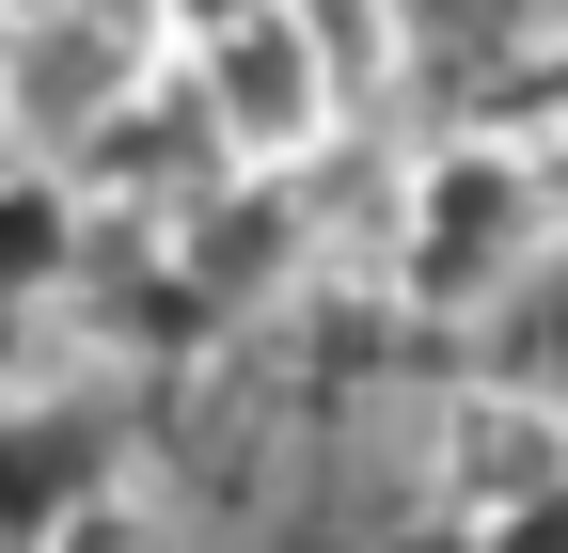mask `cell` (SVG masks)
I'll list each match as a JSON object with an SVG mask.
<instances>
[{"label": "cell", "mask_w": 568, "mask_h": 553, "mask_svg": "<svg viewBox=\"0 0 568 553\" xmlns=\"http://www.w3.org/2000/svg\"><path fill=\"white\" fill-rule=\"evenodd\" d=\"M552 238H568L552 159L506 143V127H458V143H426V159L395 174V205H379V285H395L410 316L474 332V316H506L537 269H552Z\"/></svg>", "instance_id": "obj_1"}, {"label": "cell", "mask_w": 568, "mask_h": 553, "mask_svg": "<svg viewBox=\"0 0 568 553\" xmlns=\"http://www.w3.org/2000/svg\"><path fill=\"white\" fill-rule=\"evenodd\" d=\"M174 63H190V95H205V143H222V174H301L332 127H347L332 80L301 63V32H284L268 0H253V17H222L205 48H174Z\"/></svg>", "instance_id": "obj_2"}, {"label": "cell", "mask_w": 568, "mask_h": 553, "mask_svg": "<svg viewBox=\"0 0 568 553\" xmlns=\"http://www.w3.org/2000/svg\"><path fill=\"white\" fill-rule=\"evenodd\" d=\"M552 491H568V395H537V380L443 395V428H426V506H443L458 537L521 522V506H552Z\"/></svg>", "instance_id": "obj_3"}, {"label": "cell", "mask_w": 568, "mask_h": 553, "mask_svg": "<svg viewBox=\"0 0 568 553\" xmlns=\"http://www.w3.org/2000/svg\"><path fill=\"white\" fill-rule=\"evenodd\" d=\"M80 205H126V222H190L205 190H222V143H205V95L190 63H126V95L80 127Z\"/></svg>", "instance_id": "obj_4"}, {"label": "cell", "mask_w": 568, "mask_h": 553, "mask_svg": "<svg viewBox=\"0 0 568 553\" xmlns=\"http://www.w3.org/2000/svg\"><path fill=\"white\" fill-rule=\"evenodd\" d=\"M126 95V32L111 0H63V17L0 32V159H80V127Z\"/></svg>", "instance_id": "obj_5"}, {"label": "cell", "mask_w": 568, "mask_h": 553, "mask_svg": "<svg viewBox=\"0 0 568 553\" xmlns=\"http://www.w3.org/2000/svg\"><path fill=\"white\" fill-rule=\"evenodd\" d=\"M95 253V205L63 159H0V301H63Z\"/></svg>", "instance_id": "obj_6"}, {"label": "cell", "mask_w": 568, "mask_h": 553, "mask_svg": "<svg viewBox=\"0 0 568 553\" xmlns=\"http://www.w3.org/2000/svg\"><path fill=\"white\" fill-rule=\"evenodd\" d=\"M268 17L301 32V63L332 80V111H347V127H364V111L410 80V17H395V0H268Z\"/></svg>", "instance_id": "obj_7"}, {"label": "cell", "mask_w": 568, "mask_h": 553, "mask_svg": "<svg viewBox=\"0 0 568 553\" xmlns=\"http://www.w3.org/2000/svg\"><path fill=\"white\" fill-rule=\"evenodd\" d=\"M80 428L63 411H32V395H0V553H32L48 522H63V491H80Z\"/></svg>", "instance_id": "obj_8"}, {"label": "cell", "mask_w": 568, "mask_h": 553, "mask_svg": "<svg viewBox=\"0 0 568 553\" xmlns=\"http://www.w3.org/2000/svg\"><path fill=\"white\" fill-rule=\"evenodd\" d=\"M32 553H174V522L142 506L126 474H80V491H63V522H48Z\"/></svg>", "instance_id": "obj_9"}, {"label": "cell", "mask_w": 568, "mask_h": 553, "mask_svg": "<svg viewBox=\"0 0 568 553\" xmlns=\"http://www.w3.org/2000/svg\"><path fill=\"white\" fill-rule=\"evenodd\" d=\"M474 553H568V491H552V506H521V522H489Z\"/></svg>", "instance_id": "obj_10"}, {"label": "cell", "mask_w": 568, "mask_h": 553, "mask_svg": "<svg viewBox=\"0 0 568 553\" xmlns=\"http://www.w3.org/2000/svg\"><path fill=\"white\" fill-rule=\"evenodd\" d=\"M142 17H159L174 48H205V32H222V17H253V0H142Z\"/></svg>", "instance_id": "obj_11"}, {"label": "cell", "mask_w": 568, "mask_h": 553, "mask_svg": "<svg viewBox=\"0 0 568 553\" xmlns=\"http://www.w3.org/2000/svg\"><path fill=\"white\" fill-rule=\"evenodd\" d=\"M537 127H568V32L537 48Z\"/></svg>", "instance_id": "obj_12"}, {"label": "cell", "mask_w": 568, "mask_h": 553, "mask_svg": "<svg viewBox=\"0 0 568 553\" xmlns=\"http://www.w3.org/2000/svg\"><path fill=\"white\" fill-rule=\"evenodd\" d=\"M17 17H63V0H0V32H17Z\"/></svg>", "instance_id": "obj_13"}, {"label": "cell", "mask_w": 568, "mask_h": 553, "mask_svg": "<svg viewBox=\"0 0 568 553\" xmlns=\"http://www.w3.org/2000/svg\"><path fill=\"white\" fill-rule=\"evenodd\" d=\"M111 17H126V0H111Z\"/></svg>", "instance_id": "obj_14"}]
</instances>
